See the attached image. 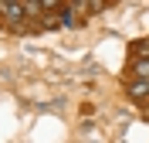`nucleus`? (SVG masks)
<instances>
[{
  "instance_id": "1",
  "label": "nucleus",
  "mask_w": 149,
  "mask_h": 143,
  "mask_svg": "<svg viewBox=\"0 0 149 143\" xmlns=\"http://www.w3.org/2000/svg\"><path fill=\"white\" fill-rule=\"evenodd\" d=\"M0 17L7 20L10 27H14V24H24V4H14V0H0Z\"/></svg>"
},
{
  "instance_id": "3",
  "label": "nucleus",
  "mask_w": 149,
  "mask_h": 143,
  "mask_svg": "<svg viewBox=\"0 0 149 143\" xmlns=\"http://www.w3.org/2000/svg\"><path fill=\"white\" fill-rule=\"evenodd\" d=\"M142 58H149V38H142V41L132 44V61H142Z\"/></svg>"
},
{
  "instance_id": "2",
  "label": "nucleus",
  "mask_w": 149,
  "mask_h": 143,
  "mask_svg": "<svg viewBox=\"0 0 149 143\" xmlns=\"http://www.w3.org/2000/svg\"><path fill=\"white\" fill-rule=\"evenodd\" d=\"M125 95H129L132 102H142V99H149V82H146V78H132L129 85H125Z\"/></svg>"
},
{
  "instance_id": "5",
  "label": "nucleus",
  "mask_w": 149,
  "mask_h": 143,
  "mask_svg": "<svg viewBox=\"0 0 149 143\" xmlns=\"http://www.w3.org/2000/svg\"><path fill=\"white\" fill-rule=\"evenodd\" d=\"M41 27H58V17L54 14H44V17H41Z\"/></svg>"
},
{
  "instance_id": "4",
  "label": "nucleus",
  "mask_w": 149,
  "mask_h": 143,
  "mask_svg": "<svg viewBox=\"0 0 149 143\" xmlns=\"http://www.w3.org/2000/svg\"><path fill=\"white\" fill-rule=\"evenodd\" d=\"M132 75H136V78H146V82H149V58H142V61H132Z\"/></svg>"
},
{
  "instance_id": "6",
  "label": "nucleus",
  "mask_w": 149,
  "mask_h": 143,
  "mask_svg": "<svg viewBox=\"0 0 149 143\" xmlns=\"http://www.w3.org/2000/svg\"><path fill=\"white\" fill-rule=\"evenodd\" d=\"M85 7H88V10H95V14H98V10H105V4H102V0H88Z\"/></svg>"
}]
</instances>
